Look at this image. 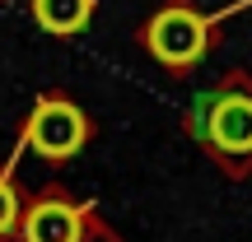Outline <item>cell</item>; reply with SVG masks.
<instances>
[{"label": "cell", "instance_id": "obj_5", "mask_svg": "<svg viewBox=\"0 0 252 242\" xmlns=\"http://www.w3.org/2000/svg\"><path fill=\"white\" fill-rule=\"evenodd\" d=\"M28 14H33V24L42 28L47 37L70 42V37H80L84 28L94 24L98 0H28Z\"/></svg>", "mask_w": 252, "mask_h": 242}, {"label": "cell", "instance_id": "obj_2", "mask_svg": "<svg viewBox=\"0 0 252 242\" xmlns=\"http://www.w3.org/2000/svg\"><path fill=\"white\" fill-rule=\"evenodd\" d=\"M234 9L238 5L220 9V14H206L196 0H163L140 24L135 42H140L145 52H150V61H159L173 80H187V75L201 70V61L220 47V24H224Z\"/></svg>", "mask_w": 252, "mask_h": 242}, {"label": "cell", "instance_id": "obj_4", "mask_svg": "<svg viewBox=\"0 0 252 242\" xmlns=\"http://www.w3.org/2000/svg\"><path fill=\"white\" fill-rule=\"evenodd\" d=\"M89 140H94V117L65 89H42L19 121V149H33L52 168L80 159Z\"/></svg>", "mask_w": 252, "mask_h": 242}, {"label": "cell", "instance_id": "obj_3", "mask_svg": "<svg viewBox=\"0 0 252 242\" xmlns=\"http://www.w3.org/2000/svg\"><path fill=\"white\" fill-rule=\"evenodd\" d=\"M14 242H122V233L98 215V205L75 200L65 182H42L24 196Z\"/></svg>", "mask_w": 252, "mask_h": 242}, {"label": "cell", "instance_id": "obj_1", "mask_svg": "<svg viewBox=\"0 0 252 242\" xmlns=\"http://www.w3.org/2000/svg\"><path fill=\"white\" fill-rule=\"evenodd\" d=\"M182 126L224 177L234 182L252 177V75L248 70H229L206 93H196Z\"/></svg>", "mask_w": 252, "mask_h": 242}, {"label": "cell", "instance_id": "obj_6", "mask_svg": "<svg viewBox=\"0 0 252 242\" xmlns=\"http://www.w3.org/2000/svg\"><path fill=\"white\" fill-rule=\"evenodd\" d=\"M24 182L14 177V159H0V242L19 238V215H24Z\"/></svg>", "mask_w": 252, "mask_h": 242}]
</instances>
